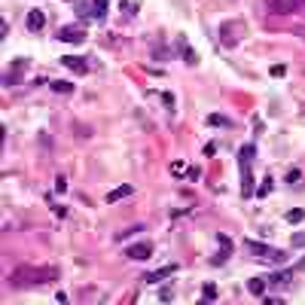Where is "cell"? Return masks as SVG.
I'll return each mask as SVG.
<instances>
[{
    "instance_id": "20",
    "label": "cell",
    "mask_w": 305,
    "mask_h": 305,
    "mask_svg": "<svg viewBox=\"0 0 305 305\" xmlns=\"http://www.w3.org/2000/svg\"><path fill=\"white\" fill-rule=\"evenodd\" d=\"M305 220V211L302 208H293V211H287V223H293V226H296V223H302Z\"/></svg>"
},
{
    "instance_id": "10",
    "label": "cell",
    "mask_w": 305,
    "mask_h": 305,
    "mask_svg": "<svg viewBox=\"0 0 305 305\" xmlns=\"http://www.w3.org/2000/svg\"><path fill=\"white\" fill-rule=\"evenodd\" d=\"M290 278H293V272H290V269H278V272H272V275H269V284L287 287V284H290Z\"/></svg>"
},
{
    "instance_id": "9",
    "label": "cell",
    "mask_w": 305,
    "mask_h": 305,
    "mask_svg": "<svg viewBox=\"0 0 305 305\" xmlns=\"http://www.w3.org/2000/svg\"><path fill=\"white\" fill-rule=\"evenodd\" d=\"M217 238H220V253L214 256V266H223L232 253V241H229V235H217Z\"/></svg>"
},
{
    "instance_id": "21",
    "label": "cell",
    "mask_w": 305,
    "mask_h": 305,
    "mask_svg": "<svg viewBox=\"0 0 305 305\" xmlns=\"http://www.w3.org/2000/svg\"><path fill=\"white\" fill-rule=\"evenodd\" d=\"M171 174H174V177H186L189 171H186V165H183V162H174V165H171Z\"/></svg>"
},
{
    "instance_id": "2",
    "label": "cell",
    "mask_w": 305,
    "mask_h": 305,
    "mask_svg": "<svg viewBox=\"0 0 305 305\" xmlns=\"http://www.w3.org/2000/svg\"><path fill=\"white\" fill-rule=\"evenodd\" d=\"M247 251H251L253 256H259V259H269V263H284V259H287L284 251H275V247L259 244V241H247Z\"/></svg>"
},
{
    "instance_id": "22",
    "label": "cell",
    "mask_w": 305,
    "mask_h": 305,
    "mask_svg": "<svg viewBox=\"0 0 305 305\" xmlns=\"http://www.w3.org/2000/svg\"><path fill=\"white\" fill-rule=\"evenodd\" d=\"M141 229H144V226H131V229H126V232H119V235H116V241H126V238H131V235H134V232H141Z\"/></svg>"
},
{
    "instance_id": "4",
    "label": "cell",
    "mask_w": 305,
    "mask_h": 305,
    "mask_svg": "<svg viewBox=\"0 0 305 305\" xmlns=\"http://www.w3.org/2000/svg\"><path fill=\"white\" fill-rule=\"evenodd\" d=\"M253 174H251V162H241V198H253Z\"/></svg>"
},
{
    "instance_id": "25",
    "label": "cell",
    "mask_w": 305,
    "mask_h": 305,
    "mask_svg": "<svg viewBox=\"0 0 305 305\" xmlns=\"http://www.w3.org/2000/svg\"><path fill=\"white\" fill-rule=\"evenodd\" d=\"M269 73H272V76H284L287 67H284V64H272V71H269Z\"/></svg>"
},
{
    "instance_id": "26",
    "label": "cell",
    "mask_w": 305,
    "mask_h": 305,
    "mask_svg": "<svg viewBox=\"0 0 305 305\" xmlns=\"http://www.w3.org/2000/svg\"><path fill=\"white\" fill-rule=\"evenodd\" d=\"M55 189H58V193H64V189H67V180L58 174V177H55Z\"/></svg>"
},
{
    "instance_id": "23",
    "label": "cell",
    "mask_w": 305,
    "mask_h": 305,
    "mask_svg": "<svg viewBox=\"0 0 305 305\" xmlns=\"http://www.w3.org/2000/svg\"><path fill=\"white\" fill-rule=\"evenodd\" d=\"M183 61H186V64H196V61H198V58H196V52H193V49H186V43H183Z\"/></svg>"
},
{
    "instance_id": "6",
    "label": "cell",
    "mask_w": 305,
    "mask_h": 305,
    "mask_svg": "<svg viewBox=\"0 0 305 305\" xmlns=\"http://www.w3.org/2000/svg\"><path fill=\"white\" fill-rule=\"evenodd\" d=\"M177 272V266L171 263V266H162V269H156V272H150V275H144V281L146 284H159V281H165V278H171Z\"/></svg>"
},
{
    "instance_id": "1",
    "label": "cell",
    "mask_w": 305,
    "mask_h": 305,
    "mask_svg": "<svg viewBox=\"0 0 305 305\" xmlns=\"http://www.w3.org/2000/svg\"><path fill=\"white\" fill-rule=\"evenodd\" d=\"M58 278V269H37V266H25L13 272L9 284L13 287H40V284H49V281Z\"/></svg>"
},
{
    "instance_id": "32",
    "label": "cell",
    "mask_w": 305,
    "mask_h": 305,
    "mask_svg": "<svg viewBox=\"0 0 305 305\" xmlns=\"http://www.w3.org/2000/svg\"><path fill=\"white\" fill-rule=\"evenodd\" d=\"M299 34H302V37H305V28H302V31H299Z\"/></svg>"
},
{
    "instance_id": "29",
    "label": "cell",
    "mask_w": 305,
    "mask_h": 305,
    "mask_svg": "<svg viewBox=\"0 0 305 305\" xmlns=\"http://www.w3.org/2000/svg\"><path fill=\"white\" fill-rule=\"evenodd\" d=\"M217 153V144H205V156H214Z\"/></svg>"
},
{
    "instance_id": "19",
    "label": "cell",
    "mask_w": 305,
    "mask_h": 305,
    "mask_svg": "<svg viewBox=\"0 0 305 305\" xmlns=\"http://www.w3.org/2000/svg\"><path fill=\"white\" fill-rule=\"evenodd\" d=\"M217 302V287H214V284H205V287H201V302Z\"/></svg>"
},
{
    "instance_id": "5",
    "label": "cell",
    "mask_w": 305,
    "mask_h": 305,
    "mask_svg": "<svg viewBox=\"0 0 305 305\" xmlns=\"http://www.w3.org/2000/svg\"><path fill=\"white\" fill-rule=\"evenodd\" d=\"M61 67H67V71H73V73H86L89 61L80 58V55H61Z\"/></svg>"
},
{
    "instance_id": "12",
    "label": "cell",
    "mask_w": 305,
    "mask_h": 305,
    "mask_svg": "<svg viewBox=\"0 0 305 305\" xmlns=\"http://www.w3.org/2000/svg\"><path fill=\"white\" fill-rule=\"evenodd\" d=\"M131 193H134V186L122 183V186H116V189H110V193H107V201H119V198H128Z\"/></svg>"
},
{
    "instance_id": "3",
    "label": "cell",
    "mask_w": 305,
    "mask_h": 305,
    "mask_svg": "<svg viewBox=\"0 0 305 305\" xmlns=\"http://www.w3.org/2000/svg\"><path fill=\"white\" fill-rule=\"evenodd\" d=\"M126 256H128V259H141V263H144V259L153 256V244H150V241H134V244L126 247Z\"/></svg>"
},
{
    "instance_id": "14",
    "label": "cell",
    "mask_w": 305,
    "mask_h": 305,
    "mask_svg": "<svg viewBox=\"0 0 305 305\" xmlns=\"http://www.w3.org/2000/svg\"><path fill=\"white\" fill-rule=\"evenodd\" d=\"M269 9H272V13H293L296 3H293V0H269Z\"/></svg>"
},
{
    "instance_id": "27",
    "label": "cell",
    "mask_w": 305,
    "mask_h": 305,
    "mask_svg": "<svg viewBox=\"0 0 305 305\" xmlns=\"http://www.w3.org/2000/svg\"><path fill=\"white\" fill-rule=\"evenodd\" d=\"M269 189H272V180H266V183L256 189V196H269Z\"/></svg>"
},
{
    "instance_id": "28",
    "label": "cell",
    "mask_w": 305,
    "mask_h": 305,
    "mask_svg": "<svg viewBox=\"0 0 305 305\" xmlns=\"http://www.w3.org/2000/svg\"><path fill=\"white\" fill-rule=\"evenodd\" d=\"M162 101H165V107H168V110H174V95H168V92H165Z\"/></svg>"
},
{
    "instance_id": "31",
    "label": "cell",
    "mask_w": 305,
    "mask_h": 305,
    "mask_svg": "<svg viewBox=\"0 0 305 305\" xmlns=\"http://www.w3.org/2000/svg\"><path fill=\"white\" fill-rule=\"evenodd\" d=\"M299 269H305V259H302V263H299Z\"/></svg>"
},
{
    "instance_id": "30",
    "label": "cell",
    "mask_w": 305,
    "mask_h": 305,
    "mask_svg": "<svg viewBox=\"0 0 305 305\" xmlns=\"http://www.w3.org/2000/svg\"><path fill=\"white\" fill-rule=\"evenodd\" d=\"M293 3H296V6H305V0H293Z\"/></svg>"
},
{
    "instance_id": "17",
    "label": "cell",
    "mask_w": 305,
    "mask_h": 305,
    "mask_svg": "<svg viewBox=\"0 0 305 305\" xmlns=\"http://www.w3.org/2000/svg\"><path fill=\"white\" fill-rule=\"evenodd\" d=\"M107 6H110V0H95V21L107 18Z\"/></svg>"
},
{
    "instance_id": "15",
    "label": "cell",
    "mask_w": 305,
    "mask_h": 305,
    "mask_svg": "<svg viewBox=\"0 0 305 305\" xmlns=\"http://www.w3.org/2000/svg\"><path fill=\"white\" fill-rule=\"evenodd\" d=\"M49 89L55 95H73V83H67V80H55V83H49Z\"/></svg>"
},
{
    "instance_id": "11",
    "label": "cell",
    "mask_w": 305,
    "mask_h": 305,
    "mask_svg": "<svg viewBox=\"0 0 305 305\" xmlns=\"http://www.w3.org/2000/svg\"><path fill=\"white\" fill-rule=\"evenodd\" d=\"M73 9L80 18H95V3H86V0H73Z\"/></svg>"
},
{
    "instance_id": "13",
    "label": "cell",
    "mask_w": 305,
    "mask_h": 305,
    "mask_svg": "<svg viewBox=\"0 0 305 305\" xmlns=\"http://www.w3.org/2000/svg\"><path fill=\"white\" fill-rule=\"evenodd\" d=\"M266 287H269V278H251V281H247V290H251L253 296H263Z\"/></svg>"
},
{
    "instance_id": "8",
    "label": "cell",
    "mask_w": 305,
    "mask_h": 305,
    "mask_svg": "<svg viewBox=\"0 0 305 305\" xmlns=\"http://www.w3.org/2000/svg\"><path fill=\"white\" fill-rule=\"evenodd\" d=\"M58 40L61 43H83L86 40V31L83 28H61L58 31Z\"/></svg>"
},
{
    "instance_id": "16",
    "label": "cell",
    "mask_w": 305,
    "mask_h": 305,
    "mask_svg": "<svg viewBox=\"0 0 305 305\" xmlns=\"http://www.w3.org/2000/svg\"><path fill=\"white\" fill-rule=\"evenodd\" d=\"M208 126H214V128H229L232 119L223 116V113H211V116H208Z\"/></svg>"
},
{
    "instance_id": "18",
    "label": "cell",
    "mask_w": 305,
    "mask_h": 305,
    "mask_svg": "<svg viewBox=\"0 0 305 305\" xmlns=\"http://www.w3.org/2000/svg\"><path fill=\"white\" fill-rule=\"evenodd\" d=\"M253 156H256V146H253V144H247V146H241L238 162H253Z\"/></svg>"
},
{
    "instance_id": "24",
    "label": "cell",
    "mask_w": 305,
    "mask_h": 305,
    "mask_svg": "<svg viewBox=\"0 0 305 305\" xmlns=\"http://www.w3.org/2000/svg\"><path fill=\"white\" fill-rule=\"evenodd\" d=\"M299 177H302V171H299V168H290V171H287V183H296Z\"/></svg>"
},
{
    "instance_id": "7",
    "label": "cell",
    "mask_w": 305,
    "mask_h": 305,
    "mask_svg": "<svg viewBox=\"0 0 305 305\" xmlns=\"http://www.w3.org/2000/svg\"><path fill=\"white\" fill-rule=\"evenodd\" d=\"M25 25H28V31H43V25H46V16H43V9H28Z\"/></svg>"
}]
</instances>
